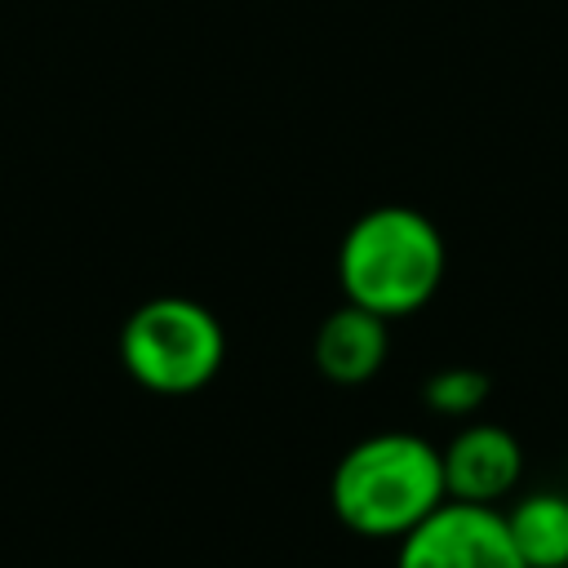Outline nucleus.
I'll return each instance as SVG.
<instances>
[{
  "mask_svg": "<svg viewBox=\"0 0 568 568\" xmlns=\"http://www.w3.org/2000/svg\"><path fill=\"white\" fill-rule=\"evenodd\" d=\"M422 399L439 413V417H470L484 399H488V377L479 368H466V364H453V368H439L422 382Z\"/></svg>",
  "mask_w": 568,
  "mask_h": 568,
  "instance_id": "nucleus-8",
  "label": "nucleus"
},
{
  "mask_svg": "<svg viewBox=\"0 0 568 568\" xmlns=\"http://www.w3.org/2000/svg\"><path fill=\"white\" fill-rule=\"evenodd\" d=\"M346 302L395 320L435 297L444 280V240L435 222L404 204H382L355 217L337 248Z\"/></svg>",
  "mask_w": 568,
  "mask_h": 568,
  "instance_id": "nucleus-2",
  "label": "nucleus"
},
{
  "mask_svg": "<svg viewBox=\"0 0 568 568\" xmlns=\"http://www.w3.org/2000/svg\"><path fill=\"white\" fill-rule=\"evenodd\" d=\"M226 333L217 315L191 297L142 302L120 333V359L129 377L155 395H191L222 368Z\"/></svg>",
  "mask_w": 568,
  "mask_h": 568,
  "instance_id": "nucleus-3",
  "label": "nucleus"
},
{
  "mask_svg": "<svg viewBox=\"0 0 568 568\" xmlns=\"http://www.w3.org/2000/svg\"><path fill=\"white\" fill-rule=\"evenodd\" d=\"M439 462H444V493L453 501H475V506H497L519 484L524 470L519 439L493 422L462 426L439 453Z\"/></svg>",
  "mask_w": 568,
  "mask_h": 568,
  "instance_id": "nucleus-5",
  "label": "nucleus"
},
{
  "mask_svg": "<svg viewBox=\"0 0 568 568\" xmlns=\"http://www.w3.org/2000/svg\"><path fill=\"white\" fill-rule=\"evenodd\" d=\"M328 501L333 515L359 537H404L439 501H448L439 448L408 430L368 435L333 466Z\"/></svg>",
  "mask_w": 568,
  "mask_h": 568,
  "instance_id": "nucleus-1",
  "label": "nucleus"
},
{
  "mask_svg": "<svg viewBox=\"0 0 568 568\" xmlns=\"http://www.w3.org/2000/svg\"><path fill=\"white\" fill-rule=\"evenodd\" d=\"M386 351H390V333H386V320L346 302L337 306L320 333H315V364L328 382L337 386H359L368 382L382 364H386Z\"/></svg>",
  "mask_w": 568,
  "mask_h": 568,
  "instance_id": "nucleus-6",
  "label": "nucleus"
},
{
  "mask_svg": "<svg viewBox=\"0 0 568 568\" xmlns=\"http://www.w3.org/2000/svg\"><path fill=\"white\" fill-rule=\"evenodd\" d=\"M506 532L524 568H568V493H528L506 510Z\"/></svg>",
  "mask_w": 568,
  "mask_h": 568,
  "instance_id": "nucleus-7",
  "label": "nucleus"
},
{
  "mask_svg": "<svg viewBox=\"0 0 568 568\" xmlns=\"http://www.w3.org/2000/svg\"><path fill=\"white\" fill-rule=\"evenodd\" d=\"M395 568H524L506 515L475 501H439L413 532L399 537Z\"/></svg>",
  "mask_w": 568,
  "mask_h": 568,
  "instance_id": "nucleus-4",
  "label": "nucleus"
}]
</instances>
